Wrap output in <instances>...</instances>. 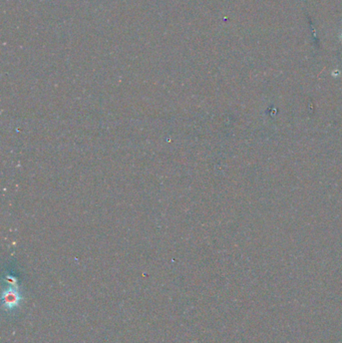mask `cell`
Segmentation results:
<instances>
[{"label": "cell", "instance_id": "obj_1", "mask_svg": "<svg viewBox=\"0 0 342 343\" xmlns=\"http://www.w3.org/2000/svg\"><path fill=\"white\" fill-rule=\"evenodd\" d=\"M340 40H341V42H342V32H341V36H340Z\"/></svg>", "mask_w": 342, "mask_h": 343}]
</instances>
